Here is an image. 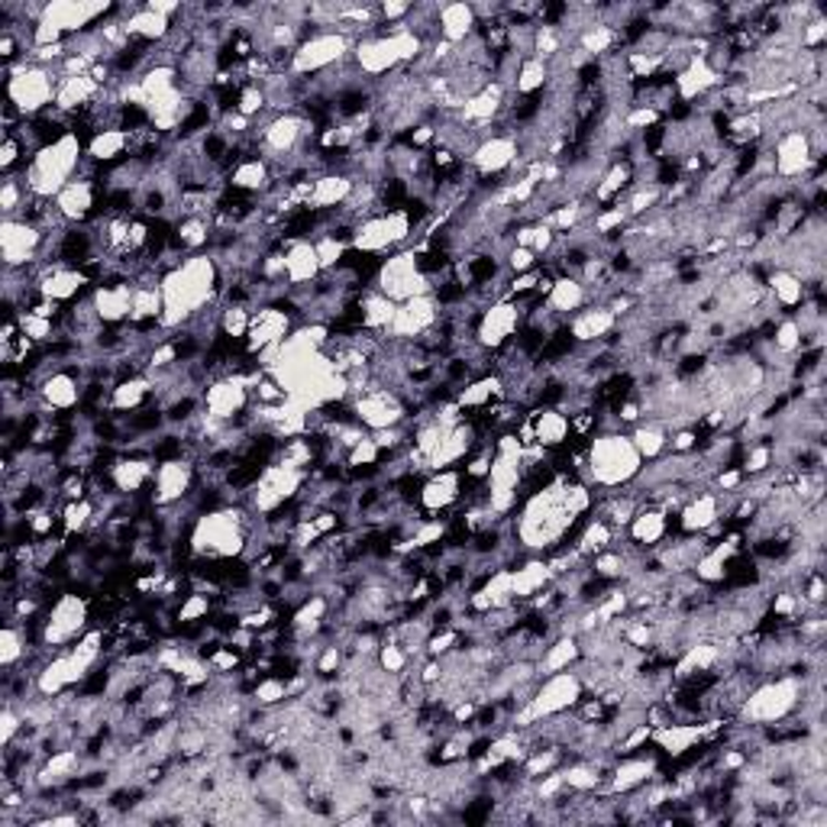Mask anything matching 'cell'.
<instances>
[{
  "label": "cell",
  "mask_w": 827,
  "mask_h": 827,
  "mask_svg": "<svg viewBox=\"0 0 827 827\" xmlns=\"http://www.w3.org/2000/svg\"><path fill=\"white\" fill-rule=\"evenodd\" d=\"M641 468H644V460L631 433L602 431L585 446V466L578 472V478L598 492H614V488L631 485L641 475Z\"/></svg>",
  "instance_id": "obj_1"
},
{
  "label": "cell",
  "mask_w": 827,
  "mask_h": 827,
  "mask_svg": "<svg viewBox=\"0 0 827 827\" xmlns=\"http://www.w3.org/2000/svg\"><path fill=\"white\" fill-rule=\"evenodd\" d=\"M84 155H88L84 143H81L74 133H69L62 143L39 149L37 155H33V162H30L20 175L27 181L30 194L46 198V201H56V194H59L65 184H72V181L78 179Z\"/></svg>",
  "instance_id": "obj_2"
},
{
  "label": "cell",
  "mask_w": 827,
  "mask_h": 827,
  "mask_svg": "<svg viewBox=\"0 0 827 827\" xmlns=\"http://www.w3.org/2000/svg\"><path fill=\"white\" fill-rule=\"evenodd\" d=\"M88 631H91V598L78 592H62L42 614L39 644L49 653H62L78 644Z\"/></svg>",
  "instance_id": "obj_3"
},
{
  "label": "cell",
  "mask_w": 827,
  "mask_h": 827,
  "mask_svg": "<svg viewBox=\"0 0 827 827\" xmlns=\"http://www.w3.org/2000/svg\"><path fill=\"white\" fill-rule=\"evenodd\" d=\"M7 74V101L20 110L23 117H39L42 110L56 104V91H59V69H46V65H33V62H17Z\"/></svg>",
  "instance_id": "obj_4"
},
{
  "label": "cell",
  "mask_w": 827,
  "mask_h": 827,
  "mask_svg": "<svg viewBox=\"0 0 827 827\" xmlns=\"http://www.w3.org/2000/svg\"><path fill=\"white\" fill-rule=\"evenodd\" d=\"M372 289L382 291V294H385L389 301H395V304H404V301H411V297H417V294H431L433 291L431 282H427L424 272H421V265H417V252L414 250L392 252V255L382 262V269H379Z\"/></svg>",
  "instance_id": "obj_5"
},
{
  "label": "cell",
  "mask_w": 827,
  "mask_h": 827,
  "mask_svg": "<svg viewBox=\"0 0 827 827\" xmlns=\"http://www.w3.org/2000/svg\"><path fill=\"white\" fill-rule=\"evenodd\" d=\"M468 478L463 466L460 468H440V472H431L421 485V495H417V507L427 521H450L456 511H460V502L466 495Z\"/></svg>",
  "instance_id": "obj_6"
},
{
  "label": "cell",
  "mask_w": 827,
  "mask_h": 827,
  "mask_svg": "<svg viewBox=\"0 0 827 827\" xmlns=\"http://www.w3.org/2000/svg\"><path fill=\"white\" fill-rule=\"evenodd\" d=\"M350 404H353L356 421H360L369 433L407 424V404H404V397L397 395V392H392V389H382L375 379H372V385H369L360 397H353Z\"/></svg>",
  "instance_id": "obj_7"
},
{
  "label": "cell",
  "mask_w": 827,
  "mask_h": 827,
  "mask_svg": "<svg viewBox=\"0 0 827 827\" xmlns=\"http://www.w3.org/2000/svg\"><path fill=\"white\" fill-rule=\"evenodd\" d=\"M356 49V42L343 33H317L307 42L297 46L294 52V62H291V74H301V78H311V74H321L333 65H340L343 59H350Z\"/></svg>",
  "instance_id": "obj_8"
},
{
  "label": "cell",
  "mask_w": 827,
  "mask_h": 827,
  "mask_svg": "<svg viewBox=\"0 0 827 827\" xmlns=\"http://www.w3.org/2000/svg\"><path fill=\"white\" fill-rule=\"evenodd\" d=\"M46 252V233L33 226V223H23V220H3L0 223V259H3V269H27L42 259Z\"/></svg>",
  "instance_id": "obj_9"
},
{
  "label": "cell",
  "mask_w": 827,
  "mask_h": 827,
  "mask_svg": "<svg viewBox=\"0 0 827 827\" xmlns=\"http://www.w3.org/2000/svg\"><path fill=\"white\" fill-rule=\"evenodd\" d=\"M521 321H524V314H521V307H517L514 301H495V304H488V307L482 311V317H478L475 343H478L482 350L495 353V350H502L504 343H511V340L517 336Z\"/></svg>",
  "instance_id": "obj_10"
},
{
  "label": "cell",
  "mask_w": 827,
  "mask_h": 827,
  "mask_svg": "<svg viewBox=\"0 0 827 827\" xmlns=\"http://www.w3.org/2000/svg\"><path fill=\"white\" fill-rule=\"evenodd\" d=\"M194 488H198V463H191V460H169V463H159V468H155V482H152L149 502L155 504V507H169V504L184 502Z\"/></svg>",
  "instance_id": "obj_11"
},
{
  "label": "cell",
  "mask_w": 827,
  "mask_h": 827,
  "mask_svg": "<svg viewBox=\"0 0 827 827\" xmlns=\"http://www.w3.org/2000/svg\"><path fill=\"white\" fill-rule=\"evenodd\" d=\"M201 404H204V414L214 417V421H233L236 414L250 411L252 407V389L240 379V375H226V379H214L204 395H201Z\"/></svg>",
  "instance_id": "obj_12"
},
{
  "label": "cell",
  "mask_w": 827,
  "mask_h": 827,
  "mask_svg": "<svg viewBox=\"0 0 827 827\" xmlns=\"http://www.w3.org/2000/svg\"><path fill=\"white\" fill-rule=\"evenodd\" d=\"M673 531H676V514H669V511H663L656 504H644L634 514V521L624 527V543L641 549V553H649V549L663 546Z\"/></svg>",
  "instance_id": "obj_13"
},
{
  "label": "cell",
  "mask_w": 827,
  "mask_h": 827,
  "mask_svg": "<svg viewBox=\"0 0 827 827\" xmlns=\"http://www.w3.org/2000/svg\"><path fill=\"white\" fill-rule=\"evenodd\" d=\"M656 750L653 754H627L614 759L612 776H608V786H605V795H627V791L641 789L647 786L649 779H656L663 769H659V759H656Z\"/></svg>",
  "instance_id": "obj_14"
},
{
  "label": "cell",
  "mask_w": 827,
  "mask_h": 827,
  "mask_svg": "<svg viewBox=\"0 0 827 827\" xmlns=\"http://www.w3.org/2000/svg\"><path fill=\"white\" fill-rule=\"evenodd\" d=\"M291 330H294V321H291L289 314H282L279 307H272V304L255 307V311H252V324L250 333H246V343H243V346H246V356L255 360L265 346L282 343Z\"/></svg>",
  "instance_id": "obj_15"
},
{
  "label": "cell",
  "mask_w": 827,
  "mask_h": 827,
  "mask_svg": "<svg viewBox=\"0 0 827 827\" xmlns=\"http://www.w3.org/2000/svg\"><path fill=\"white\" fill-rule=\"evenodd\" d=\"M324 275L321 255L314 240H289L285 236V282L289 289H307Z\"/></svg>",
  "instance_id": "obj_16"
},
{
  "label": "cell",
  "mask_w": 827,
  "mask_h": 827,
  "mask_svg": "<svg viewBox=\"0 0 827 827\" xmlns=\"http://www.w3.org/2000/svg\"><path fill=\"white\" fill-rule=\"evenodd\" d=\"M588 304H592L588 289H585V282L576 279V275H559L553 282L549 294H546V314L556 317V321H563V324H569V317L578 314L582 307H588Z\"/></svg>",
  "instance_id": "obj_17"
},
{
  "label": "cell",
  "mask_w": 827,
  "mask_h": 827,
  "mask_svg": "<svg viewBox=\"0 0 827 827\" xmlns=\"http://www.w3.org/2000/svg\"><path fill=\"white\" fill-rule=\"evenodd\" d=\"M531 427H534V443L543 450H559L569 443L573 436V424L569 414H563L559 407H531L527 411Z\"/></svg>",
  "instance_id": "obj_18"
},
{
  "label": "cell",
  "mask_w": 827,
  "mask_h": 827,
  "mask_svg": "<svg viewBox=\"0 0 827 827\" xmlns=\"http://www.w3.org/2000/svg\"><path fill=\"white\" fill-rule=\"evenodd\" d=\"M566 326H569V333H573L578 346H592V343H602L608 333L617 330V317L605 304H588L578 314H573Z\"/></svg>",
  "instance_id": "obj_19"
},
{
  "label": "cell",
  "mask_w": 827,
  "mask_h": 827,
  "mask_svg": "<svg viewBox=\"0 0 827 827\" xmlns=\"http://www.w3.org/2000/svg\"><path fill=\"white\" fill-rule=\"evenodd\" d=\"M356 188V179L353 175H343V172H324L314 179V188H311V201L307 208L311 211H340L350 194Z\"/></svg>",
  "instance_id": "obj_20"
},
{
  "label": "cell",
  "mask_w": 827,
  "mask_h": 827,
  "mask_svg": "<svg viewBox=\"0 0 827 827\" xmlns=\"http://www.w3.org/2000/svg\"><path fill=\"white\" fill-rule=\"evenodd\" d=\"M578 659H582V644H578L576 634H556L537 659V673L539 679L543 676H553V673H563V669H573Z\"/></svg>",
  "instance_id": "obj_21"
},
{
  "label": "cell",
  "mask_w": 827,
  "mask_h": 827,
  "mask_svg": "<svg viewBox=\"0 0 827 827\" xmlns=\"http://www.w3.org/2000/svg\"><path fill=\"white\" fill-rule=\"evenodd\" d=\"M549 582H553V576H549V566H546L543 556H527L511 569V585H514L517 602H531Z\"/></svg>",
  "instance_id": "obj_22"
},
{
  "label": "cell",
  "mask_w": 827,
  "mask_h": 827,
  "mask_svg": "<svg viewBox=\"0 0 827 827\" xmlns=\"http://www.w3.org/2000/svg\"><path fill=\"white\" fill-rule=\"evenodd\" d=\"M766 291H769L773 304H776L783 314L798 311V307L805 304V297H808V285H805L798 275L786 272V269H773V272H769V279H766Z\"/></svg>",
  "instance_id": "obj_23"
},
{
  "label": "cell",
  "mask_w": 827,
  "mask_h": 827,
  "mask_svg": "<svg viewBox=\"0 0 827 827\" xmlns=\"http://www.w3.org/2000/svg\"><path fill=\"white\" fill-rule=\"evenodd\" d=\"M627 433H631V440H634V446H637V453H641L644 463H656V460H663L669 453V433L673 431L663 421L644 417L637 427H631Z\"/></svg>",
  "instance_id": "obj_24"
},
{
  "label": "cell",
  "mask_w": 827,
  "mask_h": 827,
  "mask_svg": "<svg viewBox=\"0 0 827 827\" xmlns=\"http://www.w3.org/2000/svg\"><path fill=\"white\" fill-rule=\"evenodd\" d=\"M475 37V13L472 3H440V39L460 46Z\"/></svg>",
  "instance_id": "obj_25"
},
{
  "label": "cell",
  "mask_w": 827,
  "mask_h": 827,
  "mask_svg": "<svg viewBox=\"0 0 827 827\" xmlns=\"http://www.w3.org/2000/svg\"><path fill=\"white\" fill-rule=\"evenodd\" d=\"M360 311H362V330L385 336V333H389V326H392V321H395L397 304L395 301H389L382 291L362 289Z\"/></svg>",
  "instance_id": "obj_26"
},
{
  "label": "cell",
  "mask_w": 827,
  "mask_h": 827,
  "mask_svg": "<svg viewBox=\"0 0 827 827\" xmlns=\"http://www.w3.org/2000/svg\"><path fill=\"white\" fill-rule=\"evenodd\" d=\"M226 184L230 188H236V191H243V194H252V198H262L265 194V188L272 184V169H269V162L265 159H246V162H240L230 175H226Z\"/></svg>",
  "instance_id": "obj_27"
},
{
  "label": "cell",
  "mask_w": 827,
  "mask_h": 827,
  "mask_svg": "<svg viewBox=\"0 0 827 827\" xmlns=\"http://www.w3.org/2000/svg\"><path fill=\"white\" fill-rule=\"evenodd\" d=\"M88 159L98 162V165H113V162H120V159H130V133H123V130L98 133V137L88 143Z\"/></svg>",
  "instance_id": "obj_28"
},
{
  "label": "cell",
  "mask_w": 827,
  "mask_h": 827,
  "mask_svg": "<svg viewBox=\"0 0 827 827\" xmlns=\"http://www.w3.org/2000/svg\"><path fill=\"white\" fill-rule=\"evenodd\" d=\"M250 702L255 708H279L289 702V679L285 676H275V673H265L259 683L252 685Z\"/></svg>",
  "instance_id": "obj_29"
},
{
  "label": "cell",
  "mask_w": 827,
  "mask_h": 827,
  "mask_svg": "<svg viewBox=\"0 0 827 827\" xmlns=\"http://www.w3.org/2000/svg\"><path fill=\"white\" fill-rule=\"evenodd\" d=\"M504 269L507 275H524V272H534L539 269V255L527 246H511L507 255H504Z\"/></svg>",
  "instance_id": "obj_30"
},
{
  "label": "cell",
  "mask_w": 827,
  "mask_h": 827,
  "mask_svg": "<svg viewBox=\"0 0 827 827\" xmlns=\"http://www.w3.org/2000/svg\"><path fill=\"white\" fill-rule=\"evenodd\" d=\"M314 246H317V255H321V269L324 272H333V269H340V262H343V255H346V243H340V240H333V236H317L314 240Z\"/></svg>",
  "instance_id": "obj_31"
},
{
  "label": "cell",
  "mask_w": 827,
  "mask_h": 827,
  "mask_svg": "<svg viewBox=\"0 0 827 827\" xmlns=\"http://www.w3.org/2000/svg\"><path fill=\"white\" fill-rule=\"evenodd\" d=\"M375 463H379V446H375V440L369 433L360 446L346 456V466H375Z\"/></svg>",
  "instance_id": "obj_32"
}]
</instances>
